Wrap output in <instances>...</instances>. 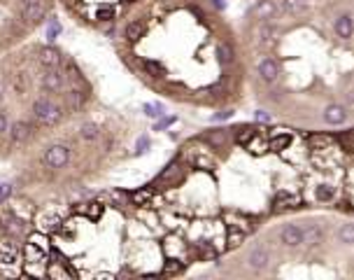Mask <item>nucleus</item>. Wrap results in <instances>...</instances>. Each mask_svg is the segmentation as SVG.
Returning a JSON list of instances; mask_svg holds the SVG:
<instances>
[{
    "instance_id": "6e6552de",
    "label": "nucleus",
    "mask_w": 354,
    "mask_h": 280,
    "mask_svg": "<svg viewBox=\"0 0 354 280\" xmlns=\"http://www.w3.org/2000/svg\"><path fill=\"white\" fill-rule=\"evenodd\" d=\"M177 180H182V164H177V161H172V164L166 166V171L158 175V185H172V182H177Z\"/></svg>"
},
{
    "instance_id": "a211bd4d",
    "label": "nucleus",
    "mask_w": 354,
    "mask_h": 280,
    "mask_svg": "<svg viewBox=\"0 0 354 280\" xmlns=\"http://www.w3.org/2000/svg\"><path fill=\"white\" fill-rule=\"evenodd\" d=\"M100 133H102V129L94 122L82 124V129H80V138H84V140H96V138H100Z\"/></svg>"
},
{
    "instance_id": "de8ad7c7",
    "label": "nucleus",
    "mask_w": 354,
    "mask_h": 280,
    "mask_svg": "<svg viewBox=\"0 0 354 280\" xmlns=\"http://www.w3.org/2000/svg\"><path fill=\"white\" fill-rule=\"evenodd\" d=\"M7 131V119H5V115H0V133H5Z\"/></svg>"
},
{
    "instance_id": "3c124183",
    "label": "nucleus",
    "mask_w": 354,
    "mask_h": 280,
    "mask_svg": "<svg viewBox=\"0 0 354 280\" xmlns=\"http://www.w3.org/2000/svg\"><path fill=\"white\" fill-rule=\"evenodd\" d=\"M2 96H5V84L0 82V98H2Z\"/></svg>"
},
{
    "instance_id": "4c0bfd02",
    "label": "nucleus",
    "mask_w": 354,
    "mask_h": 280,
    "mask_svg": "<svg viewBox=\"0 0 354 280\" xmlns=\"http://www.w3.org/2000/svg\"><path fill=\"white\" fill-rule=\"evenodd\" d=\"M66 70H68V77H72V80H82V73H80V68H77V66L70 61V59H66Z\"/></svg>"
},
{
    "instance_id": "6ab92c4d",
    "label": "nucleus",
    "mask_w": 354,
    "mask_h": 280,
    "mask_svg": "<svg viewBox=\"0 0 354 280\" xmlns=\"http://www.w3.org/2000/svg\"><path fill=\"white\" fill-rule=\"evenodd\" d=\"M254 14H256L259 19H270L272 14H275V3H272V0H261L259 5L254 7Z\"/></svg>"
},
{
    "instance_id": "7ed1b4c3",
    "label": "nucleus",
    "mask_w": 354,
    "mask_h": 280,
    "mask_svg": "<svg viewBox=\"0 0 354 280\" xmlns=\"http://www.w3.org/2000/svg\"><path fill=\"white\" fill-rule=\"evenodd\" d=\"M42 17H44L42 0H28L26 5H24V10H21V21H24L26 26H35Z\"/></svg>"
},
{
    "instance_id": "ea45409f",
    "label": "nucleus",
    "mask_w": 354,
    "mask_h": 280,
    "mask_svg": "<svg viewBox=\"0 0 354 280\" xmlns=\"http://www.w3.org/2000/svg\"><path fill=\"white\" fill-rule=\"evenodd\" d=\"M208 140H210L212 145H224L226 133H224V131H214V133H208Z\"/></svg>"
},
{
    "instance_id": "473e14b6",
    "label": "nucleus",
    "mask_w": 354,
    "mask_h": 280,
    "mask_svg": "<svg viewBox=\"0 0 354 280\" xmlns=\"http://www.w3.org/2000/svg\"><path fill=\"white\" fill-rule=\"evenodd\" d=\"M217 56L222 63H231L233 61V49L228 45H219L217 47Z\"/></svg>"
},
{
    "instance_id": "0eeeda50",
    "label": "nucleus",
    "mask_w": 354,
    "mask_h": 280,
    "mask_svg": "<svg viewBox=\"0 0 354 280\" xmlns=\"http://www.w3.org/2000/svg\"><path fill=\"white\" fill-rule=\"evenodd\" d=\"M259 75L261 80H266V82H275L280 75V66L275 59H264V61L259 63Z\"/></svg>"
},
{
    "instance_id": "72a5a7b5",
    "label": "nucleus",
    "mask_w": 354,
    "mask_h": 280,
    "mask_svg": "<svg viewBox=\"0 0 354 280\" xmlns=\"http://www.w3.org/2000/svg\"><path fill=\"white\" fill-rule=\"evenodd\" d=\"M194 166H198V168H203V171H214V161H212L210 157H203V154H200V157H196L194 159Z\"/></svg>"
},
{
    "instance_id": "c03bdc74",
    "label": "nucleus",
    "mask_w": 354,
    "mask_h": 280,
    "mask_svg": "<svg viewBox=\"0 0 354 280\" xmlns=\"http://www.w3.org/2000/svg\"><path fill=\"white\" fill-rule=\"evenodd\" d=\"M172 122H175V117H168V119H161V122H156V131L158 129H166V126H170Z\"/></svg>"
},
{
    "instance_id": "4be33fe9",
    "label": "nucleus",
    "mask_w": 354,
    "mask_h": 280,
    "mask_svg": "<svg viewBox=\"0 0 354 280\" xmlns=\"http://www.w3.org/2000/svg\"><path fill=\"white\" fill-rule=\"evenodd\" d=\"M310 5V0H282V10L289 14H298Z\"/></svg>"
},
{
    "instance_id": "9d476101",
    "label": "nucleus",
    "mask_w": 354,
    "mask_h": 280,
    "mask_svg": "<svg viewBox=\"0 0 354 280\" xmlns=\"http://www.w3.org/2000/svg\"><path fill=\"white\" fill-rule=\"evenodd\" d=\"M324 119H326L328 124H334V126L345 124V119H348V110L342 108V105H328V108L324 110Z\"/></svg>"
},
{
    "instance_id": "7c9ffc66",
    "label": "nucleus",
    "mask_w": 354,
    "mask_h": 280,
    "mask_svg": "<svg viewBox=\"0 0 354 280\" xmlns=\"http://www.w3.org/2000/svg\"><path fill=\"white\" fill-rule=\"evenodd\" d=\"M320 238H322V231L317 229V226H308V229H303V243H308V245H314Z\"/></svg>"
},
{
    "instance_id": "dca6fc26",
    "label": "nucleus",
    "mask_w": 354,
    "mask_h": 280,
    "mask_svg": "<svg viewBox=\"0 0 354 280\" xmlns=\"http://www.w3.org/2000/svg\"><path fill=\"white\" fill-rule=\"evenodd\" d=\"M289 145H292V136H289V133H278V136H272L270 140H268V150L282 152V150H286Z\"/></svg>"
},
{
    "instance_id": "39448f33",
    "label": "nucleus",
    "mask_w": 354,
    "mask_h": 280,
    "mask_svg": "<svg viewBox=\"0 0 354 280\" xmlns=\"http://www.w3.org/2000/svg\"><path fill=\"white\" fill-rule=\"evenodd\" d=\"M280 238H282V243L289 247H296L303 243V229L296 224H286L282 226V231H280Z\"/></svg>"
},
{
    "instance_id": "a878e982",
    "label": "nucleus",
    "mask_w": 354,
    "mask_h": 280,
    "mask_svg": "<svg viewBox=\"0 0 354 280\" xmlns=\"http://www.w3.org/2000/svg\"><path fill=\"white\" fill-rule=\"evenodd\" d=\"M242 240H245V231H240V229H231L228 236H226V247L233 250V247H238Z\"/></svg>"
},
{
    "instance_id": "a18cd8bd",
    "label": "nucleus",
    "mask_w": 354,
    "mask_h": 280,
    "mask_svg": "<svg viewBox=\"0 0 354 280\" xmlns=\"http://www.w3.org/2000/svg\"><path fill=\"white\" fill-rule=\"evenodd\" d=\"M147 138H142V140H140V143H138V152H147Z\"/></svg>"
},
{
    "instance_id": "f3484780",
    "label": "nucleus",
    "mask_w": 354,
    "mask_h": 280,
    "mask_svg": "<svg viewBox=\"0 0 354 280\" xmlns=\"http://www.w3.org/2000/svg\"><path fill=\"white\" fill-rule=\"evenodd\" d=\"M47 275L49 278H61V280L72 278V273L66 268V261H54L52 266H47Z\"/></svg>"
},
{
    "instance_id": "09e8293b",
    "label": "nucleus",
    "mask_w": 354,
    "mask_h": 280,
    "mask_svg": "<svg viewBox=\"0 0 354 280\" xmlns=\"http://www.w3.org/2000/svg\"><path fill=\"white\" fill-rule=\"evenodd\" d=\"M256 119H261V122H268V119H270V117L266 115V112H256Z\"/></svg>"
},
{
    "instance_id": "c9c22d12",
    "label": "nucleus",
    "mask_w": 354,
    "mask_h": 280,
    "mask_svg": "<svg viewBox=\"0 0 354 280\" xmlns=\"http://www.w3.org/2000/svg\"><path fill=\"white\" fill-rule=\"evenodd\" d=\"M144 112L150 117H161L164 115V105H161V103H147V105H144Z\"/></svg>"
},
{
    "instance_id": "412c9836",
    "label": "nucleus",
    "mask_w": 354,
    "mask_h": 280,
    "mask_svg": "<svg viewBox=\"0 0 354 280\" xmlns=\"http://www.w3.org/2000/svg\"><path fill=\"white\" fill-rule=\"evenodd\" d=\"M24 257H26V264H30V261H44L47 252H42L40 247H35L33 243H28L26 250H24ZM44 264H47V261H44Z\"/></svg>"
},
{
    "instance_id": "49530a36",
    "label": "nucleus",
    "mask_w": 354,
    "mask_h": 280,
    "mask_svg": "<svg viewBox=\"0 0 354 280\" xmlns=\"http://www.w3.org/2000/svg\"><path fill=\"white\" fill-rule=\"evenodd\" d=\"M231 115H233L231 110H224V112H219V115L214 117V119H228V117H231Z\"/></svg>"
},
{
    "instance_id": "f704fd0d",
    "label": "nucleus",
    "mask_w": 354,
    "mask_h": 280,
    "mask_svg": "<svg viewBox=\"0 0 354 280\" xmlns=\"http://www.w3.org/2000/svg\"><path fill=\"white\" fill-rule=\"evenodd\" d=\"M96 19H100V21H112L114 19V7H98V12H96Z\"/></svg>"
},
{
    "instance_id": "b1692460",
    "label": "nucleus",
    "mask_w": 354,
    "mask_h": 280,
    "mask_svg": "<svg viewBox=\"0 0 354 280\" xmlns=\"http://www.w3.org/2000/svg\"><path fill=\"white\" fill-rule=\"evenodd\" d=\"M314 198H317V201H324V203L334 201V198H336V187H331V185H320L317 189H314Z\"/></svg>"
},
{
    "instance_id": "c756f323",
    "label": "nucleus",
    "mask_w": 354,
    "mask_h": 280,
    "mask_svg": "<svg viewBox=\"0 0 354 280\" xmlns=\"http://www.w3.org/2000/svg\"><path fill=\"white\" fill-rule=\"evenodd\" d=\"M338 238H340V243H345V245H352L354 243V224H342L340 231H338Z\"/></svg>"
},
{
    "instance_id": "2f4dec72",
    "label": "nucleus",
    "mask_w": 354,
    "mask_h": 280,
    "mask_svg": "<svg viewBox=\"0 0 354 280\" xmlns=\"http://www.w3.org/2000/svg\"><path fill=\"white\" fill-rule=\"evenodd\" d=\"M310 145H312L314 150H324L328 145H334V138L331 136H312L310 138Z\"/></svg>"
},
{
    "instance_id": "f8f14e48",
    "label": "nucleus",
    "mask_w": 354,
    "mask_h": 280,
    "mask_svg": "<svg viewBox=\"0 0 354 280\" xmlns=\"http://www.w3.org/2000/svg\"><path fill=\"white\" fill-rule=\"evenodd\" d=\"M40 63L44 68H58L61 66V54L54 47H42L40 49Z\"/></svg>"
},
{
    "instance_id": "2eb2a0df",
    "label": "nucleus",
    "mask_w": 354,
    "mask_h": 280,
    "mask_svg": "<svg viewBox=\"0 0 354 280\" xmlns=\"http://www.w3.org/2000/svg\"><path fill=\"white\" fill-rule=\"evenodd\" d=\"M10 136H12L14 143H24V140H28V136H30V126H28L26 122L12 124V131H10Z\"/></svg>"
},
{
    "instance_id": "f257e3e1",
    "label": "nucleus",
    "mask_w": 354,
    "mask_h": 280,
    "mask_svg": "<svg viewBox=\"0 0 354 280\" xmlns=\"http://www.w3.org/2000/svg\"><path fill=\"white\" fill-rule=\"evenodd\" d=\"M33 115L38 122L47 124V126H54V124L61 122V108L56 105V103L47 101V98H38V101L33 103Z\"/></svg>"
},
{
    "instance_id": "5701e85b",
    "label": "nucleus",
    "mask_w": 354,
    "mask_h": 280,
    "mask_svg": "<svg viewBox=\"0 0 354 280\" xmlns=\"http://www.w3.org/2000/svg\"><path fill=\"white\" fill-rule=\"evenodd\" d=\"M84 101H86V94H84V91H80V89L68 91V108H70V110L84 108Z\"/></svg>"
},
{
    "instance_id": "603ef678",
    "label": "nucleus",
    "mask_w": 354,
    "mask_h": 280,
    "mask_svg": "<svg viewBox=\"0 0 354 280\" xmlns=\"http://www.w3.org/2000/svg\"><path fill=\"white\" fill-rule=\"evenodd\" d=\"M126 3H136V0H126Z\"/></svg>"
},
{
    "instance_id": "8fccbe9b",
    "label": "nucleus",
    "mask_w": 354,
    "mask_h": 280,
    "mask_svg": "<svg viewBox=\"0 0 354 280\" xmlns=\"http://www.w3.org/2000/svg\"><path fill=\"white\" fill-rule=\"evenodd\" d=\"M98 278H105V280H112V278H114V275H112V273H98Z\"/></svg>"
},
{
    "instance_id": "e433bc0d",
    "label": "nucleus",
    "mask_w": 354,
    "mask_h": 280,
    "mask_svg": "<svg viewBox=\"0 0 354 280\" xmlns=\"http://www.w3.org/2000/svg\"><path fill=\"white\" fill-rule=\"evenodd\" d=\"M182 268H184V264H180V261L170 259L168 264H166V268H164V275H175V273H180Z\"/></svg>"
},
{
    "instance_id": "aec40b11",
    "label": "nucleus",
    "mask_w": 354,
    "mask_h": 280,
    "mask_svg": "<svg viewBox=\"0 0 354 280\" xmlns=\"http://www.w3.org/2000/svg\"><path fill=\"white\" fill-rule=\"evenodd\" d=\"M247 150L254 152V154H264V152L268 150V140H264L259 133H254V136L247 140Z\"/></svg>"
},
{
    "instance_id": "cd10ccee",
    "label": "nucleus",
    "mask_w": 354,
    "mask_h": 280,
    "mask_svg": "<svg viewBox=\"0 0 354 280\" xmlns=\"http://www.w3.org/2000/svg\"><path fill=\"white\" fill-rule=\"evenodd\" d=\"M142 68H144V73H147V75H152V77H164L166 75V68L158 61H144Z\"/></svg>"
},
{
    "instance_id": "ddd939ff",
    "label": "nucleus",
    "mask_w": 354,
    "mask_h": 280,
    "mask_svg": "<svg viewBox=\"0 0 354 280\" xmlns=\"http://www.w3.org/2000/svg\"><path fill=\"white\" fill-rule=\"evenodd\" d=\"M336 33H338V38H342V40L352 38V33H354V19L350 17V14H345V17H340V19L336 21Z\"/></svg>"
},
{
    "instance_id": "c85d7f7f",
    "label": "nucleus",
    "mask_w": 354,
    "mask_h": 280,
    "mask_svg": "<svg viewBox=\"0 0 354 280\" xmlns=\"http://www.w3.org/2000/svg\"><path fill=\"white\" fill-rule=\"evenodd\" d=\"M77 210L82 212V215H86V217H91V219H98L100 217V212H102V205L100 203H86V205H82V208H77Z\"/></svg>"
},
{
    "instance_id": "f03ea898",
    "label": "nucleus",
    "mask_w": 354,
    "mask_h": 280,
    "mask_svg": "<svg viewBox=\"0 0 354 280\" xmlns=\"http://www.w3.org/2000/svg\"><path fill=\"white\" fill-rule=\"evenodd\" d=\"M68 161H70V150L66 145L49 147V150L44 152V157H42V164L47 166V168H63Z\"/></svg>"
},
{
    "instance_id": "37998d69",
    "label": "nucleus",
    "mask_w": 354,
    "mask_h": 280,
    "mask_svg": "<svg viewBox=\"0 0 354 280\" xmlns=\"http://www.w3.org/2000/svg\"><path fill=\"white\" fill-rule=\"evenodd\" d=\"M16 252V245H14V240H2V245H0V252Z\"/></svg>"
},
{
    "instance_id": "423d86ee",
    "label": "nucleus",
    "mask_w": 354,
    "mask_h": 280,
    "mask_svg": "<svg viewBox=\"0 0 354 280\" xmlns=\"http://www.w3.org/2000/svg\"><path fill=\"white\" fill-rule=\"evenodd\" d=\"M300 205V196H294V194H286V191H280L275 201H272V210L275 212H282L286 208H298Z\"/></svg>"
},
{
    "instance_id": "58836bf2",
    "label": "nucleus",
    "mask_w": 354,
    "mask_h": 280,
    "mask_svg": "<svg viewBox=\"0 0 354 280\" xmlns=\"http://www.w3.org/2000/svg\"><path fill=\"white\" fill-rule=\"evenodd\" d=\"M254 133H256V131H254L252 126H245V129H240V131H238V143H245V145H247V140H250Z\"/></svg>"
},
{
    "instance_id": "a19ab883",
    "label": "nucleus",
    "mask_w": 354,
    "mask_h": 280,
    "mask_svg": "<svg viewBox=\"0 0 354 280\" xmlns=\"http://www.w3.org/2000/svg\"><path fill=\"white\" fill-rule=\"evenodd\" d=\"M200 257H203V259H214V257H217V250L205 243V245H200Z\"/></svg>"
},
{
    "instance_id": "bb28decb",
    "label": "nucleus",
    "mask_w": 354,
    "mask_h": 280,
    "mask_svg": "<svg viewBox=\"0 0 354 280\" xmlns=\"http://www.w3.org/2000/svg\"><path fill=\"white\" fill-rule=\"evenodd\" d=\"M142 33H144V28H142V24H138V21H133V24L126 26V40L128 42H138Z\"/></svg>"
},
{
    "instance_id": "393cba45",
    "label": "nucleus",
    "mask_w": 354,
    "mask_h": 280,
    "mask_svg": "<svg viewBox=\"0 0 354 280\" xmlns=\"http://www.w3.org/2000/svg\"><path fill=\"white\" fill-rule=\"evenodd\" d=\"M130 201H133L136 205H150V203H152V189L130 191Z\"/></svg>"
},
{
    "instance_id": "9b49d317",
    "label": "nucleus",
    "mask_w": 354,
    "mask_h": 280,
    "mask_svg": "<svg viewBox=\"0 0 354 280\" xmlns=\"http://www.w3.org/2000/svg\"><path fill=\"white\" fill-rule=\"evenodd\" d=\"M61 226V219L52 215V212H42L40 217H38V231H44V233H52L56 231Z\"/></svg>"
},
{
    "instance_id": "4468645a",
    "label": "nucleus",
    "mask_w": 354,
    "mask_h": 280,
    "mask_svg": "<svg viewBox=\"0 0 354 280\" xmlns=\"http://www.w3.org/2000/svg\"><path fill=\"white\" fill-rule=\"evenodd\" d=\"M28 243H33L35 247H40L42 252H52V243H49V233H44V231H35V233H30L28 236Z\"/></svg>"
},
{
    "instance_id": "1a4fd4ad",
    "label": "nucleus",
    "mask_w": 354,
    "mask_h": 280,
    "mask_svg": "<svg viewBox=\"0 0 354 280\" xmlns=\"http://www.w3.org/2000/svg\"><path fill=\"white\" fill-rule=\"evenodd\" d=\"M268 261H270V257H268V250H264V247H254L252 252H250V257H247V264H250L254 271L266 268Z\"/></svg>"
},
{
    "instance_id": "20e7f679",
    "label": "nucleus",
    "mask_w": 354,
    "mask_h": 280,
    "mask_svg": "<svg viewBox=\"0 0 354 280\" xmlns=\"http://www.w3.org/2000/svg\"><path fill=\"white\" fill-rule=\"evenodd\" d=\"M66 84V75L58 68H47V73L42 75V87L47 91H61Z\"/></svg>"
},
{
    "instance_id": "79ce46f5",
    "label": "nucleus",
    "mask_w": 354,
    "mask_h": 280,
    "mask_svg": "<svg viewBox=\"0 0 354 280\" xmlns=\"http://www.w3.org/2000/svg\"><path fill=\"white\" fill-rule=\"evenodd\" d=\"M12 196V185H0V201Z\"/></svg>"
}]
</instances>
